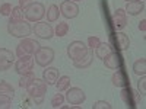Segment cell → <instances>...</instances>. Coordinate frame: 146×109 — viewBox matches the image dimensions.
<instances>
[{
    "instance_id": "6da1fadb",
    "label": "cell",
    "mask_w": 146,
    "mask_h": 109,
    "mask_svg": "<svg viewBox=\"0 0 146 109\" xmlns=\"http://www.w3.org/2000/svg\"><path fill=\"white\" fill-rule=\"evenodd\" d=\"M47 86L48 84L42 79H34L28 86L25 87L28 92V96L34 100L35 105H41L44 102V95L47 93Z\"/></svg>"
},
{
    "instance_id": "7a4b0ae2",
    "label": "cell",
    "mask_w": 146,
    "mask_h": 109,
    "mask_svg": "<svg viewBox=\"0 0 146 109\" xmlns=\"http://www.w3.org/2000/svg\"><path fill=\"white\" fill-rule=\"evenodd\" d=\"M7 32L12 36H16V38H28V35L32 32V28L29 25L28 20H9L7 23Z\"/></svg>"
},
{
    "instance_id": "3957f363",
    "label": "cell",
    "mask_w": 146,
    "mask_h": 109,
    "mask_svg": "<svg viewBox=\"0 0 146 109\" xmlns=\"http://www.w3.org/2000/svg\"><path fill=\"white\" fill-rule=\"evenodd\" d=\"M23 13L28 22H40L45 16V7L40 2H32L29 6L23 9Z\"/></svg>"
},
{
    "instance_id": "277c9868",
    "label": "cell",
    "mask_w": 146,
    "mask_h": 109,
    "mask_svg": "<svg viewBox=\"0 0 146 109\" xmlns=\"http://www.w3.org/2000/svg\"><path fill=\"white\" fill-rule=\"evenodd\" d=\"M34 60L40 67H48L54 61V50L50 47H40L35 51Z\"/></svg>"
},
{
    "instance_id": "5b68a950",
    "label": "cell",
    "mask_w": 146,
    "mask_h": 109,
    "mask_svg": "<svg viewBox=\"0 0 146 109\" xmlns=\"http://www.w3.org/2000/svg\"><path fill=\"white\" fill-rule=\"evenodd\" d=\"M41 45L36 42L35 39L31 38H22V41L18 44L16 47V55L18 57H23V55H34L35 51L38 50Z\"/></svg>"
},
{
    "instance_id": "8992f818",
    "label": "cell",
    "mask_w": 146,
    "mask_h": 109,
    "mask_svg": "<svg viewBox=\"0 0 146 109\" xmlns=\"http://www.w3.org/2000/svg\"><path fill=\"white\" fill-rule=\"evenodd\" d=\"M88 53H89L88 47L85 45L82 41H73V42H70L67 45V55H69L70 60H73V61L85 57Z\"/></svg>"
},
{
    "instance_id": "52a82bcc",
    "label": "cell",
    "mask_w": 146,
    "mask_h": 109,
    "mask_svg": "<svg viewBox=\"0 0 146 109\" xmlns=\"http://www.w3.org/2000/svg\"><path fill=\"white\" fill-rule=\"evenodd\" d=\"M32 32L41 39H51L53 35H54V29L51 28V25L47 23V22H42V20L35 22V25L32 28Z\"/></svg>"
},
{
    "instance_id": "ba28073f",
    "label": "cell",
    "mask_w": 146,
    "mask_h": 109,
    "mask_svg": "<svg viewBox=\"0 0 146 109\" xmlns=\"http://www.w3.org/2000/svg\"><path fill=\"white\" fill-rule=\"evenodd\" d=\"M34 55H23V57H19L18 61L15 63V71L18 74H27V73L32 71L34 68Z\"/></svg>"
},
{
    "instance_id": "9c48e42d",
    "label": "cell",
    "mask_w": 146,
    "mask_h": 109,
    "mask_svg": "<svg viewBox=\"0 0 146 109\" xmlns=\"http://www.w3.org/2000/svg\"><path fill=\"white\" fill-rule=\"evenodd\" d=\"M70 105H75V106H79L85 102V99H86V95H85V92L79 87H69L66 90V98H64Z\"/></svg>"
},
{
    "instance_id": "30bf717a",
    "label": "cell",
    "mask_w": 146,
    "mask_h": 109,
    "mask_svg": "<svg viewBox=\"0 0 146 109\" xmlns=\"http://www.w3.org/2000/svg\"><path fill=\"white\" fill-rule=\"evenodd\" d=\"M60 13H62L66 19H73L79 15V6L72 2V0H64V2L60 3Z\"/></svg>"
},
{
    "instance_id": "8fae6325",
    "label": "cell",
    "mask_w": 146,
    "mask_h": 109,
    "mask_svg": "<svg viewBox=\"0 0 146 109\" xmlns=\"http://www.w3.org/2000/svg\"><path fill=\"white\" fill-rule=\"evenodd\" d=\"M15 63V55L7 48H0V71H6Z\"/></svg>"
},
{
    "instance_id": "7c38bea8",
    "label": "cell",
    "mask_w": 146,
    "mask_h": 109,
    "mask_svg": "<svg viewBox=\"0 0 146 109\" xmlns=\"http://www.w3.org/2000/svg\"><path fill=\"white\" fill-rule=\"evenodd\" d=\"M113 23H114V28L117 31L124 29L127 25V13L124 9H117L113 15Z\"/></svg>"
},
{
    "instance_id": "4fadbf2b",
    "label": "cell",
    "mask_w": 146,
    "mask_h": 109,
    "mask_svg": "<svg viewBox=\"0 0 146 109\" xmlns=\"http://www.w3.org/2000/svg\"><path fill=\"white\" fill-rule=\"evenodd\" d=\"M145 9V2L143 0H131V2H127L126 5V13L131 15V16H136L139 13H142Z\"/></svg>"
},
{
    "instance_id": "5bb4252c",
    "label": "cell",
    "mask_w": 146,
    "mask_h": 109,
    "mask_svg": "<svg viewBox=\"0 0 146 109\" xmlns=\"http://www.w3.org/2000/svg\"><path fill=\"white\" fill-rule=\"evenodd\" d=\"M58 79V68L56 67H47L42 71V80L47 84H54Z\"/></svg>"
},
{
    "instance_id": "9a60e30c",
    "label": "cell",
    "mask_w": 146,
    "mask_h": 109,
    "mask_svg": "<svg viewBox=\"0 0 146 109\" xmlns=\"http://www.w3.org/2000/svg\"><path fill=\"white\" fill-rule=\"evenodd\" d=\"M104 64H105V67L107 68H110V70H117L118 68V64H120V60H118V55L114 53V51H111L110 53L104 60Z\"/></svg>"
},
{
    "instance_id": "2e32d148",
    "label": "cell",
    "mask_w": 146,
    "mask_h": 109,
    "mask_svg": "<svg viewBox=\"0 0 146 109\" xmlns=\"http://www.w3.org/2000/svg\"><path fill=\"white\" fill-rule=\"evenodd\" d=\"M94 61V53H88L85 57L79 58V60H75L73 61V66H75L76 68H88Z\"/></svg>"
},
{
    "instance_id": "e0dca14e",
    "label": "cell",
    "mask_w": 146,
    "mask_h": 109,
    "mask_svg": "<svg viewBox=\"0 0 146 109\" xmlns=\"http://www.w3.org/2000/svg\"><path fill=\"white\" fill-rule=\"evenodd\" d=\"M111 51H113V48H111V45H110L108 42H100V45L95 48V55L98 57L100 60H104Z\"/></svg>"
},
{
    "instance_id": "ac0fdd59",
    "label": "cell",
    "mask_w": 146,
    "mask_h": 109,
    "mask_svg": "<svg viewBox=\"0 0 146 109\" xmlns=\"http://www.w3.org/2000/svg\"><path fill=\"white\" fill-rule=\"evenodd\" d=\"M113 84L115 87H126L127 86V79H126V76H124V73L121 71V70H117L114 74H113Z\"/></svg>"
},
{
    "instance_id": "d6986e66",
    "label": "cell",
    "mask_w": 146,
    "mask_h": 109,
    "mask_svg": "<svg viewBox=\"0 0 146 109\" xmlns=\"http://www.w3.org/2000/svg\"><path fill=\"white\" fill-rule=\"evenodd\" d=\"M133 73L136 76H145L146 74V60L145 58H139L133 63Z\"/></svg>"
},
{
    "instance_id": "ffe728a7",
    "label": "cell",
    "mask_w": 146,
    "mask_h": 109,
    "mask_svg": "<svg viewBox=\"0 0 146 109\" xmlns=\"http://www.w3.org/2000/svg\"><path fill=\"white\" fill-rule=\"evenodd\" d=\"M115 38H117V42H118V47H120L121 51L129 50V47H130V38L124 32H117Z\"/></svg>"
},
{
    "instance_id": "44dd1931",
    "label": "cell",
    "mask_w": 146,
    "mask_h": 109,
    "mask_svg": "<svg viewBox=\"0 0 146 109\" xmlns=\"http://www.w3.org/2000/svg\"><path fill=\"white\" fill-rule=\"evenodd\" d=\"M54 84H56L58 92H66L70 87V77L69 76H62V77L57 79V81Z\"/></svg>"
},
{
    "instance_id": "7402d4cb",
    "label": "cell",
    "mask_w": 146,
    "mask_h": 109,
    "mask_svg": "<svg viewBox=\"0 0 146 109\" xmlns=\"http://www.w3.org/2000/svg\"><path fill=\"white\" fill-rule=\"evenodd\" d=\"M58 16H60V9L57 5H51L47 10V20L48 22H56L58 20Z\"/></svg>"
},
{
    "instance_id": "603a6c76",
    "label": "cell",
    "mask_w": 146,
    "mask_h": 109,
    "mask_svg": "<svg viewBox=\"0 0 146 109\" xmlns=\"http://www.w3.org/2000/svg\"><path fill=\"white\" fill-rule=\"evenodd\" d=\"M23 9L21 6H15L12 9L10 15H9V20H19V19H23Z\"/></svg>"
},
{
    "instance_id": "cb8c5ba5",
    "label": "cell",
    "mask_w": 146,
    "mask_h": 109,
    "mask_svg": "<svg viewBox=\"0 0 146 109\" xmlns=\"http://www.w3.org/2000/svg\"><path fill=\"white\" fill-rule=\"evenodd\" d=\"M67 32H69V23H66V22H58L57 26H56V29H54V33H56L57 36H64V35H67Z\"/></svg>"
},
{
    "instance_id": "d4e9b609",
    "label": "cell",
    "mask_w": 146,
    "mask_h": 109,
    "mask_svg": "<svg viewBox=\"0 0 146 109\" xmlns=\"http://www.w3.org/2000/svg\"><path fill=\"white\" fill-rule=\"evenodd\" d=\"M34 79H35V76H34V73H32V71L27 73V74H22V76H21V80H19V87H22V89H23V87H27Z\"/></svg>"
},
{
    "instance_id": "484cf974",
    "label": "cell",
    "mask_w": 146,
    "mask_h": 109,
    "mask_svg": "<svg viewBox=\"0 0 146 109\" xmlns=\"http://www.w3.org/2000/svg\"><path fill=\"white\" fill-rule=\"evenodd\" d=\"M12 99L13 96L10 95H0V109H9L12 106Z\"/></svg>"
},
{
    "instance_id": "4316f807",
    "label": "cell",
    "mask_w": 146,
    "mask_h": 109,
    "mask_svg": "<svg viewBox=\"0 0 146 109\" xmlns=\"http://www.w3.org/2000/svg\"><path fill=\"white\" fill-rule=\"evenodd\" d=\"M13 93H15L13 87H12L7 81H5V80L0 81V95H10V96H13Z\"/></svg>"
},
{
    "instance_id": "83f0119b",
    "label": "cell",
    "mask_w": 146,
    "mask_h": 109,
    "mask_svg": "<svg viewBox=\"0 0 146 109\" xmlns=\"http://www.w3.org/2000/svg\"><path fill=\"white\" fill-rule=\"evenodd\" d=\"M63 102H64V96L62 93H57V95L53 96V99H51V106L53 108H60L63 105Z\"/></svg>"
},
{
    "instance_id": "f1b7e54d",
    "label": "cell",
    "mask_w": 146,
    "mask_h": 109,
    "mask_svg": "<svg viewBox=\"0 0 146 109\" xmlns=\"http://www.w3.org/2000/svg\"><path fill=\"white\" fill-rule=\"evenodd\" d=\"M12 9H13V7H12L10 3H3L2 6H0V15H2V16H9Z\"/></svg>"
},
{
    "instance_id": "f546056e",
    "label": "cell",
    "mask_w": 146,
    "mask_h": 109,
    "mask_svg": "<svg viewBox=\"0 0 146 109\" xmlns=\"http://www.w3.org/2000/svg\"><path fill=\"white\" fill-rule=\"evenodd\" d=\"M100 42H101V41H100L98 36H89V38H88V47L91 48L92 51H94L98 45H100Z\"/></svg>"
},
{
    "instance_id": "4dcf8cb0",
    "label": "cell",
    "mask_w": 146,
    "mask_h": 109,
    "mask_svg": "<svg viewBox=\"0 0 146 109\" xmlns=\"http://www.w3.org/2000/svg\"><path fill=\"white\" fill-rule=\"evenodd\" d=\"M137 89H139L140 95L145 96V93H146V77L145 76H140V80L137 81Z\"/></svg>"
},
{
    "instance_id": "1f68e13d",
    "label": "cell",
    "mask_w": 146,
    "mask_h": 109,
    "mask_svg": "<svg viewBox=\"0 0 146 109\" xmlns=\"http://www.w3.org/2000/svg\"><path fill=\"white\" fill-rule=\"evenodd\" d=\"M92 109H111V105L105 100H98V102L94 103Z\"/></svg>"
},
{
    "instance_id": "d6a6232c",
    "label": "cell",
    "mask_w": 146,
    "mask_h": 109,
    "mask_svg": "<svg viewBox=\"0 0 146 109\" xmlns=\"http://www.w3.org/2000/svg\"><path fill=\"white\" fill-rule=\"evenodd\" d=\"M32 3V0H19V6L22 7V9H25L27 6H29Z\"/></svg>"
},
{
    "instance_id": "836d02e7",
    "label": "cell",
    "mask_w": 146,
    "mask_h": 109,
    "mask_svg": "<svg viewBox=\"0 0 146 109\" xmlns=\"http://www.w3.org/2000/svg\"><path fill=\"white\" fill-rule=\"evenodd\" d=\"M139 29H140L142 32L146 31V19H142V20L139 22Z\"/></svg>"
},
{
    "instance_id": "e575fe53",
    "label": "cell",
    "mask_w": 146,
    "mask_h": 109,
    "mask_svg": "<svg viewBox=\"0 0 146 109\" xmlns=\"http://www.w3.org/2000/svg\"><path fill=\"white\" fill-rule=\"evenodd\" d=\"M72 2H82V0H72Z\"/></svg>"
},
{
    "instance_id": "d590c367",
    "label": "cell",
    "mask_w": 146,
    "mask_h": 109,
    "mask_svg": "<svg viewBox=\"0 0 146 109\" xmlns=\"http://www.w3.org/2000/svg\"><path fill=\"white\" fill-rule=\"evenodd\" d=\"M126 2H131V0H126Z\"/></svg>"
}]
</instances>
